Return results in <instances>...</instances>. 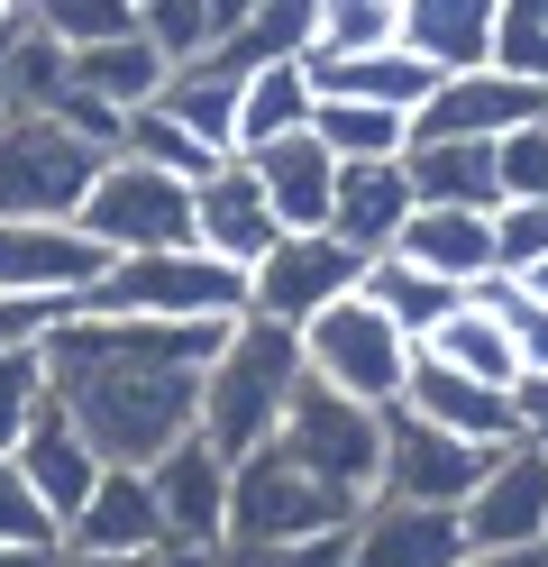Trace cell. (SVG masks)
I'll return each mask as SVG.
<instances>
[{"label":"cell","mask_w":548,"mask_h":567,"mask_svg":"<svg viewBox=\"0 0 548 567\" xmlns=\"http://www.w3.org/2000/svg\"><path fill=\"white\" fill-rule=\"evenodd\" d=\"M466 522L421 504H365L348 530V567H466Z\"/></svg>","instance_id":"cell-18"},{"label":"cell","mask_w":548,"mask_h":567,"mask_svg":"<svg viewBox=\"0 0 548 567\" xmlns=\"http://www.w3.org/2000/svg\"><path fill=\"white\" fill-rule=\"evenodd\" d=\"M311 92L320 101H365V111H393V120H421L438 74L412 47H384V55H356V64H311Z\"/></svg>","instance_id":"cell-24"},{"label":"cell","mask_w":548,"mask_h":567,"mask_svg":"<svg viewBox=\"0 0 548 567\" xmlns=\"http://www.w3.org/2000/svg\"><path fill=\"white\" fill-rule=\"evenodd\" d=\"M120 156H137V165H156V174H174V184H193V193L210 184L219 165H229V156H210V147H201L193 128H174L165 111H137V120H128V137H120Z\"/></svg>","instance_id":"cell-33"},{"label":"cell","mask_w":548,"mask_h":567,"mask_svg":"<svg viewBox=\"0 0 548 567\" xmlns=\"http://www.w3.org/2000/svg\"><path fill=\"white\" fill-rule=\"evenodd\" d=\"M475 311H494V321L511 330V358H521V375H548V302L530 293V284H511V275L475 284Z\"/></svg>","instance_id":"cell-36"},{"label":"cell","mask_w":548,"mask_h":567,"mask_svg":"<svg viewBox=\"0 0 548 567\" xmlns=\"http://www.w3.org/2000/svg\"><path fill=\"white\" fill-rule=\"evenodd\" d=\"M384 421L393 412H365V403H348V394H329V384L302 375V394H292L275 449L311 485H329L348 513H365V504H384Z\"/></svg>","instance_id":"cell-4"},{"label":"cell","mask_w":548,"mask_h":567,"mask_svg":"<svg viewBox=\"0 0 548 567\" xmlns=\"http://www.w3.org/2000/svg\"><path fill=\"white\" fill-rule=\"evenodd\" d=\"M110 247L55 220H0V293H37V302H92L110 284Z\"/></svg>","instance_id":"cell-11"},{"label":"cell","mask_w":548,"mask_h":567,"mask_svg":"<svg viewBox=\"0 0 548 567\" xmlns=\"http://www.w3.org/2000/svg\"><path fill=\"white\" fill-rule=\"evenodd\" d=\"M402 47V0H320V47L311 64H356Z\"/></svg>","instance_id":"cell-32"},{"label":"cell","mask_w":548,"mask_h":567,"mask_svg":"<svg viewBox=\"0 0 548 567\" xmlns=\"http://www.w3.org/2000/svg\"><path fill=\"white\" fill-rule=\"evenodd\" d=\"M494 74H503V83L548 92V0H503V28H494Z\"/></svg>","instance_id":"cell-37"},{"label":"cell","mask_w":548,"mask_h":567,"mask_svg":"<svg viewBox=\"0 0 548 567\" xmlns=\"http://www.w3.org/2000/svg\"><path fill=\"white\" fill-rule=\"evenodd\" d=\"M283 238H292V229L275 220V202H266V184H256V165H247V156H229V165H219L210 184L193 193V247H201V257L256 275Z\"/></svg>","instance_id":"cell-14"},{"label":"cell","mask_w":548,"mask_h":567,"mask_svg":"<svg viewBox=\"0 0 548 567\" xmlns=\"http://www.w3.org/2000/svg\"><path fill=\"white\" fill-rule=\"evenodd\" d=\"M329 530H356V513L329 485H311L283 449L238 457L229 485V549H292V540H329Z\"/></svg>","instance_id":"cell-7"},{"label":"cell","mask_w":548,"mask_h":567,"mask_svg":"<svg viewBox=\"0 0 548 567\" xmlns=\"http://www.w3.org/2000/svg\"><path fill=\"white\" fill-rule=\"evenodd\" d=\"M457 522H466V549H548V457L530 440L494 449V467Z\"/></svg>","instance_id":"cell-13"},{"label":"cell","mask_w":548,"mask_h":567,"mask_svg":"<svg viewBox=\"0 0 548 567\" xmlns=\"http://www.w3.org/2000/svg\"><path fill=\"white\" fill-rule=\"evenodd\" d=\"M64 558H120V567L165 558V513H156V485H146L137 467H110V476H101V494H92L83 513H73Z\"/></svg>","instance_id":"cell-16"},{"label":"cell","mask_w":548,"mask_h":567,"mask_svg":"<svg viewBox=\"0 0 548 567\" xmlns=\"http://www.w3.org/2000/svg\"><path fill=\"white\" fill-rule=\"evenodd\" d=\"M0 549H64V522L37 504V485L19 476V457H0Z\"/></svg>","instance_id":"cell-39"},{"label":"cell","mask_w":548,"mask_h":567,"mask_svg":"<svg viewBox=\"0 0 548 567\" xmlns=\"http://www.w3.org/2000/svg\"><path fill=\"white\" fill-rule=\"evenodd\" d=\"M311 137L339 165H393V156H412V120H393V111H365V101H320V120Z\"/></svg>","instance_id":"cell-30"},{"label":"cell","mask_w":548,"mask_h":567,"mask_svg":"<svg viewBox=\"0 0 548 567\" xmlns=\"http://www.w3.org/2000/svg\"><path fill=\"white\" fill-rule=\"evenodd\" d=\"M238 19H247V0H146V10H137L146 47L165 55V74H193V64H210L219 47L238 38Z\"/></svg>","instance_id":"cell-26"},{"label":"cell","mask_w":548,"mask_h":567,"mask_svg":"<svg viewBox=\"0 0 548 567\" xmlns=\"http://www.w3.org/2000/svg\"><path fill=\"white\" fill-rule=\"evenodd\" d=\"M64 83H73V55L46 38V28H28V47H19V64H10V83H0V111H55Z\"/></svg>","instance_id":"cell-38"},{"label":"cell","mask_w":548,"mask_h":567,"mask_svg":"<svg viewBox=\"0 0 548 567\" xmlns=\"http://www.w3.org/2000/svg\"><path fill=\"white\" fill-rule=\"evenodd\" d=\"M146 485H156V513H165V549H229V485H238V467L201 431L174 457H156Z\"/></svg>","instance_id":"cell-15"},{"label":"cell","mask_w":548,"mask_h":567,"mask_svg":"<svg viewBox=\"0 0 548 567\" xmlns=\"http://www.w3.org/2000/svg\"><path fill=\"white\" fill-rule=\"evenodd\" d=\"M320 120V92H311V64H275V74L247 83V111H238V156L256 147H283Z\"/></svg>","instance_id":"cell-28"},{"label":"cell","mask_w":548,"mask_h":567,"mask_svg":"<svg viewBox=\"0 0 548 567\" xmlns=\"http://www.w3.org/2000/svg\"><path fill=\"white\" fill-rule=\"evenodd\" d=\"M421 210H503V174H494V147H412L402 156Z\"/></svg>","instance_id":"cell-27"},{"label":"cell","mask_w":548,"mask_h":567,"mask_svg":"<svg viewBox=\"0 0 548 567\" xmlns=\"http://www.w3.org/2000/svg\"><path fill=\"white\" fill-rule=\"evenodd\" d=\"M393 257H412L421 275L457 284V293H475V284L503 275V257H494V210H421V220L402 229Z\"/></svg>","instance_id":"cell-23"},{"label":"cell","mask_w":548,"mask_h":567,"mask_svg":"<svg viewBox=\"0 0 548 567\" xmlns=\"http://www.w3.org/2000/svg\"><path fill=\"white\" fill-rule=\"evenodd\" d=\"M101 321H165V330H210L247 321V275L201 257V247H165V257H120L110 284L92 293Z\"/></svg>","instance_id":"cell-3"},{"label":"cell","mask_w":548,"mask_h":567,"mask_svg":"<svg viewBox=\"0 0 548 567\" xmlns=\"http://www.w3.org/2000/svg\"><path fill=\"white\" fill-rule=\"evenodd\" d=\"M92 302H37V293H0V358H37L55 348V330H73Z\"/></svg>","instance_id":"cell-40"},{"label":"cell","mask_w":548,"mask_h":567,"mask_svg":"<svg viewBox=\"0 0 548 567\" xmlns=\"http://www.w3.org/2000/svg\"><path fill=\"white\" fill-rule=\"evenodd\" d=\"M511 412H521V440L548 457V375H521V384H511Z\"/></svg>","instance_id":"cell-44"},{"label":"cell","mask_w":548,"mask_h":567,"mask_svg":"<svg viewBox=\"0 0 548 567\" xmlns=\"http://www.w3.org/2000/svg\"><path fill=\"white\" fill-rule=\"evenodd\" d=\"M55 412V367H46V348L37 358H0V457H19L28 431Z\"/></svg>","instance_id":"cell-35"},{"label":"cell","mask_w":548,"mask_h":567,"mask_svg":"<svg viewBox=\"0 0 548 567\" xmlns=\"http://www.w3.org/2000/svg\"><path fill=\"white\" fill-rule=\"evenodd\" d=\"M356 293H365V257H356L348 238L311 229V238H283L275 257L247 275V321H275V330L302 339L320 311H339V302H356Z\"/></svg>","instance_id":"cell-9"},{"label":"cell","mask_w":548,"mask_h":567,"mask_svg":"<svg viewBox=\"0 0 548 567\" xmlns=\"http://www.w3.org/2000/svg\"><path fill=\"white\" fill-rule=\"evenodd\" d=\"M494 28H503V0H402V47L438 83L494 74Z\"/></svg>","instance_id":"cell-19"},{"label":"cell","mask_w":548,"mask_h":567,"mask_svg":"<svg viewBox=\"0 0 548 567\" xmlns=\"http://www.w3.org/2000/svg\"><path fill=\"white\" fill-rule=\"evenodd\" d=\"M365 302H375V311H384V321H393L402 339H412V348H430V339L448 330L475 293H457V284L421 275L412 257H375V266H365Z\"/></svg>","instance_id":"cell-25"},{"label":"cell","mask_w":548,"mask_h":567,"mask_svg":"<svg viewBox=\"0 0 548 567\" xmlns=\"http://www.w3.org/2000/svg\"><path fill=\"white\" fill-rule=\"evenodd\" d=\"M19 476L37 485V504H46V513L73 530V513H83L92 494H101V476H110V467H101V449H92L83 431H73V412L55 403V412L28 431V449H19Z\"/></svg>","instance_id":"cell-22"},{"label":"cell","mask_w":548,"mask_h":567,"mask_svg":"<svg viewBox=\"0 0 548 567\" xmlns=\"http://www.w3.org/2000/svg\"><path fill=\"white\" fill-rule=\"evenodd\" d=\"M421 220V193H412V174H402V156L393 165H339V210H329V238H348L365 266L375 257H393L402 247V229Z\"/></svg>","instance_id":"cell-20"},{"label":"cell","mask_w":548,"mask_h":567,"mask_svg":"<svg viewBox=\"0 0 548 567\" xmlns=\"http://www.w3.org/2000/svg\"><path fill=\"white\" fill-rule=\"evenodd\" d=\"M219 567H348V530L292 540V549H219Z\"/></svg>","instance_id":"cell-43"},{"label":"cell","mask_w":548,"mask_h":567,"mask_svg":"<svg viewBox=\"0 0 548 567\" xmlns=\"http://www.w3.org/2000/svg\"><path fill=\"white\" fill-rule=\"evenodd\" d=\"M101 147H83L73 128L37 120V111H0V220H55L73 229L101 184Z\"/></svg>","instance_id":"cell-5"},{"label":"cell","mask_w":548,"mask_h":567,"mask_svg":"<svg viewBox=\"0 0 548 567\" xmlns=\"http://www.w3.org/2000/svg\"><path fill=\"white\" fill-rule=\"evenodd\" d=\"M64 567H120V558H64ZM146 567H156V558H146Z\"/></svg>","instance_id":"cell-48"},{"label":"cell","mask_w":548,"mask_h":567,"mask_svg":"<svg viewBox=\"0 0 548 567\" xmlns=\"http://www.w3.org/2000/svg\"><path fill=\"white\" fill-rule=\"evenodd\" d=\"M521 284H530V293H539V302H548V266H539V275H521Z\"/></svg>","instance_id":"cell-49"},{"label":"cell","mask_w":548,"mask_h":567,"mask_svg":"<svg viewBox=\"0 0 548 567\" xmlns=\"http://www.w3.org/2000/svg\"><path fill=\"white\" fill-rule=\"evenodd\" d=\"M494 449H466L430 421L393 412L384 421V504H421V513H466V494L485 485Z\"/></svg>","instance_id":"cell-10"},{"label":"cell","mask_w":548,"mask_h":567,"mask_svg":"<svg viewBox=\"0 0 548 567\" xmlns=\"http://www.w3.org/2000/svg\"><path fill=\"white\" fill-rule=\"evenodd\" d=\"M28 28H37V0H0V83H10V64L28 47Z\"/></svg>","instance_id":"cell-45"},{"label":"cell","mask_w":548,"mask_h":567,"mask_svg":"<svg viewBox=\"0 0 548 567\" xmlns=\"http://www.w3.org/2000/svg\"><path fill=\"white\" fill-rule=\"evenodd\" d=\"M73 229H83L92 247H110V257H165V247H193V184H174V174L137 165V156H110Z\"/></svg>","instance_id":"cell-8"},{"label":"cell","mask_w":548,"mask_h":567,"mask_svg":"<svg viewBox=\"0 0 548 567\" xmlns=\"http://www.w3.org/2000/svg\"><path fill=\"white\" fill-rule=\"evenodd\" d=\"M0 567H64V549H0Z\"/></svg>","instance_id":"cell-47"},{"label":"cell","mask_w":548,"mask_h":567,"mask_svg":"<svg viewBox=\"0 0 548 567\" xmlns=\"http://www.w3.org/2000/svg\"><path fill=\"white\" fill-rule=\"evenodd\" d=\"M37 28H46L64 55H92V47L137 38V0H37Z\"/></svg>","instance_id":"cell-34"},{"label":"cell","mask_w":548,"mask_h":567,"mask_svg":"<svg viewBox=\"0 0 548 567\" xmlns=\"http://www.w3.org/2000/svg\"><path fill=\"white\" fill-rule=\"evenodd\" d=\"M494 257H503L511 284L548 266V202H503L494 210Z\"/></svg>","instance_id":"cell-41"},{"label":"cell","mask_w":548,"mask_h":567,"mask_svg":"<svg viewBox=\"0 0 548 567\" xmlns=\"http://www.w3.org/2000/svg\"><path fill=\"white\" fill-rule=\"evenodd\" d=\"M402 412L430 421V431H448V440H466V449H511V440H521V412H511L503 384H475V375L438 367V358L412 367V394H402Z\"/></svg>","instance_id":"cell-17"},{"label":"cell","mask_w":548,"mask_h":567,"mask_svg":"<svg viewBox=\"0 0 548 567\" xmlns=\"http://www.w3.org/2000/svg\"><path fill=\"white\" fill-rule=\"evenodd\" d=\"M466 567H548V549H475Z\"/></svg>","instance_id":"cell-46"},{"label":"cell","mask_w":548,"mask_h":567,"mask_svg":"<svg viewBox=\"0 0 548 567\" xmlns=\"http://www.w3.org/2000/svg\"><path fill=\"white\" fill-rule=\"evenodd\" d=\"M539 120H548V92L503 83V74H457L412 120V147H503L511 128H539Z\"/></svg>","instance_id":"cell-12"},{"label":"cell","mask_w":548,"mask_h":567,"mask_svg":"<svg viewBox=\"0 0 548 567\" xmlns=\"http://www.w3.org/2000/svg\"><path fill=\"white\" fill-rule=\"evenodd\" d=\"M247 165H256V184H266L275 220H283L292 238L329 229V210H339V156H329L311 128H302V137H283V147H256Z\"/></svg>","instance_id":"cell-21"},{"label":"cell","mask_w":548,"mask_h":567,"mask_svg":"<svg viewBox=\"0 0 548 567\" xmlns=\"http://www.w3.org/2000/svg\"><path fill=\"white\" fill-rule=\"evenodd\" d=\"M302 367H311V384H329V394H348V403H365V412H402L421 348L356 293V302L320 311V321L302 330Z\"/></svg>","instance_id":"cell-6"},{"label":"cell","mask_w":548,"mask_h":567,"mask_svg":"<svg viewBox=\"0 0 548 567\" xmlns=\"http://www.w3.org/2000/svg\"><path fill=\"white\" fill-rule=\"evenodd\" d=\"M421 358H438V367H457V375H475V384H503V394H511V384H521V358H511V330L494 321V311H457V321L448 330H438L430 348H421Z\"/></svg>","instance_id":"cell-31"},{"label":"cell","mask_w":548,"mask_h":567,"mask_svg":"<svg viewBox=\"0 0 548 567\" xmlns=\"http://www.w3.org/2000/svg\"><path fill=\"white\" fill-rule=\"evenodd\" d=\"M494 174H503V202H548V120L511 128L494 147Z\"/></svg>","instance_id":"cell-42"},{"label":"cell","mask_w":548,"mask_h":567,"mask_svg":"<svg viewBox=\"0 0 548 567\" xmlns=\"http://www.w3.org/2000/svg\"><path fill=\"white\" fill-rule=\"evenodd\" d=\"M302 339L292 330H275V321H238L229 330V348L210 358V375H201V440L229 457H256V449H275L283 440V412H292V394H302Z\"/></svg>","instance_id":"cell-2"},{"label":"cell","mask_w":548,"mask_h":567,"mask_svg":"<svg viewBox=\"0 0 548 567\" xmlns=\"http://www.w3.org/2000/svg\"><path fill=\"white\" fill-rule=\"evenodd\" d=\"M156 111L174 120V128H193L210 156H238V111H247V83H229L219 64H193V74H174L165 83V101Z\"/></svg>","instance_id":"cell-29"},{"label":"cell","mask_w":548,"mask_h":567,"mask_svg":"<svg viewBox=\"0 0 548 567\" xmlns=\"http://www.w3.org/2000/svg\"><path fill=\"white\" fill-rule=\"evenodd\" d=\"M238 321L210 330H165V321H101L83 311L73 330H55V403L73 412V431L101 449V467H156L201 431V375L229 348Z\"/></svg>","instance_id":"cell-1"}]
</instances>
